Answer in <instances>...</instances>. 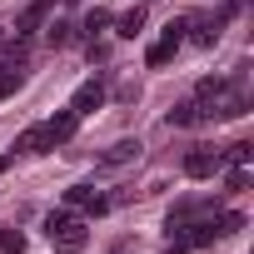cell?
I'll return each instance as SVG.
<instances>
[{
	"label": "cell",
	"mask_w": 254,
	"mask_h": 254,
	"mask_svg": "<svg viewBox=\"0 0 254 254\" xmlns=\"http://www.w3.org/2000/svg\"><path fill=\"white\" fill-rule=\"evenodd\" d=\"M224 190H229V194H239V190H249V165H234V170L224 175Z\"/></svg>",
	"instance_id": "17"
},
{
	"label": "cell",
	"mask_w": 254,
	"mask_h": 254,
	"mask_svg": "<svg viewBox=\"0 0 254 254\" xmlns=\"http://www.w3.org/2000/svg\"><path fill=\"white\" fill-rule=\"evenodd\" d=\"M15 150H20V155H45V150H50V135H45V125H30V130H20Z\"/></svg>",
	"instance_id": "7"
},
{
	"label": "cell",
	"mask_w": 254,
	"mask_h": 254,
	"mask_svg": "<svg viewBox=\"0 0 254 254\" xmlns=\"http://www.w3.org/2000/svg\"><path fill=\"white\" fill-rule=\"evenodd\" d=\"M175 50H180V40H165V35H160V40L150 45L145 65H150V70H160V65H170V60H175Z\"/></svg>",
	"instance_id": "8"
},
{
	"label": "cell",
	"mask_w": 254,
	"mask_h": 254,
	"mask_svg": "<svg viewBox=\"0 0 254 254\" xmlns=\"http://www.w3.org/2000/svg\"><path fill=\"white\" fill-rule=\"evenodd\" d=\"M5 165H10V155H0V175H5Z\"/></svg>",
	"instance_id": "20"
},
{
	"label": "cell",
	"mask_w": 254,
	"mask_h": 254,
	"mask_svg": "<svg viewBox=\"0 0 254 254\" xmlns=\"http://www.w3.org/2000/svg\"><path fill=\"white\" fill-rule=\"evenodd\" d=\"M15 90H20V65L0 60V95H15Z\"/></svg>",
	"instance_id": "13"
},
{
	"label": "cell",
	"mask_w": 254,
	"mask_h": 254,
	"mask_svg": "<svg viewBox=\"0 0 254 254\" xmlns=\"http://www.w3.org/2000/svg\"><path fill=\"white\" fill-rule=\"evenodd\" d=\"M219 165H224V160H219V150H204V145L185 155V175H190V180H209Z\"/></svg>",
	"instance_id": "3"
},
{
	"label": "cell",
	"mask_w": 254,
	"mask_h": 254,
	"mask_svg": "<svg viewBox=\"0 0 254 254\" xmlns=\"http://www.w3.org/2000/svg\"><path fill=\"white\" fill-rule=\"evenodd\" d=\"M65 204H70V209H85V214H105V209H110V199L95 194L90 185H70V190H65Z\"/></svg>",
	"instance_id": "4"
},
{
	"label": "cell",
	"mask_w": 254,
	"mask_h": 254,
	"mask_svg": "<svg viewBox=\"0 0 254 254\" xmlns=\"http://www.w3.org/2000/svg\"><path fill=\"white\" fill-rule=\"evenodd\" d=\"M75 125H80V115H75V110H60V115L45 125V135H50V150H55V145H65V140L75 135Z\"/></svg>",
	"instance_id": "6"
},
{
	"label": "cell",
	"mask_w": 254,
	"mask_h": 254,
	"mask_svg": "<svg viewBox=\"0 0 254 254\" xmlns=\"http://www.w3.org/2000/svg\"><path fill=\"white\" fill-rule=\"evenodd\" d=\"M0 254H25V234L20 229H0Z\"/></svg>",
	"instance_id": "15"
},
{
	"label": "cell",
	"mask_w": 254,
	"mask_h": 254,
	"mask_svg": "<svg viewBox=\"0 0 254 254\" xmlns=\"http://www.w3.org/2000/svg\"><path fill=\"white\" fill-rule=\"evenodd\" d=\"M40 20H45V5L35 0V5H25V10H20V20H15V35H30Z\"/></svg>",
	"instance_id": "10"
},
{
	"label": "cell",
	"mask_w": 254,
	"mask_h": 254,
	"mask_svg": "<svg viewBox=\"0 0 254 254\" xmlns=\"http://www.w3.org/2000/svg\"><path fill=\"white\" fill-rule=\"evenodd\" d=\"M194 95H199V105L214 115V100L224 95V80H214V75H209V80H199V90H194Z\"/></svg>",
	"instance_id": "11"
},
{
	"label": "cell",
	"mask_w": 254,
	"mask_h": 254,
	"mask_svg": "<svg viewBox=\"0 0 254 254\" xmlns=\"http://www.w3.org/2000/svg\"><path fill=\"white\" fill-rule=\"evenodd\" d=\"M45 234H50V244H55L60 254H80V249L90 244L85 224H80L70 209H50V214H45Z\"/></svg>",
	"instance_id": "1"
},
{
	"label": "cell",
	"mask_w": 254,
	"mask_h": 254,
	"mask_svg": "<svg viewBox=\"0 0 254 254\" xmlns=\"http://www.w3.org/2000/svg\"><path fill=\"white\" fill-rule=\"evenodd\" d=\"M219 160H229V165H249V160H254V145H249V140H239V145H229Z\"/></svg>",
	"instance_id": "16"
},
{
	"label": "cell",
	"mask_w": 254,
	"mask_h": 254,
	"mask_svg": "<svg viewBox=\"0 0 254 254\" xmlns=\"http://www.w3.org/2000/svg\"><path fill=\"white\" fill-rule=\"evenodd\" d=\"M214 224H219V234H234V229H244V214H239V209H229V214H219Z\"/></svg>",
	"instance_id": "19"
},
{
	"label": "cell",
	"mask_w": 254,
	"mask_h": 254,
	"mask_svg": "<svg viewBox=\"0 0 254 254\" xmlns=\"http://www.w3.org/2000/svg\"><path fill=\"white\" fill-rule=\"evenodd\" d=\"M100 105H105V80L95 75V80H85V85L75 90V100H70V110H75V115H95Z\"/></svg>",
	"instance_id": "2"
},
{
	"label": "cell",
	"mask_w": 254,
	"mask_h": 254,
	"mask_svg": "<svg viewBox=\"0 0 254 254\" xmlns=\"http://www.w3.org/2000/svg\"><path fill=\"white\" fill-rule=\"evenodd\" d=\"M140 30H145V10H130V15H120V35H125V40H135Z\"/></svg>",
	"instance_id": "14"
},
{
	"label": "cell",
	"mask_w": 254,
	"mask_h": 254,
	"mask_svg": "<svg viewBox=\"0 0 254 254\" xmlns=\"http://www.w3.org/2000/svg\"><path fill=\"white\" fill-rule=\"evenodd\" d=\"M45 40H50V45H55V50H65V45H70V40H75V25H65V20H55V25H50V30H45Z\"/></svg>",
	"instance_id": "12"
},
{
	"label": "cell",
	"mask_w": 254,
	"mask_h": 254,
	"mask_svg": "<svg viewBox=\"0 0 254 254\" xmlns=\"http://www.w3.org/2000/svg\"><path fill=\"white\" fill-rule=\"evenodd\" d=\"M135 155H140V140H120V145L105 150V165H125V160H135Z\"/></svg>",
	"instance_id": "9"
},
{
	"label": "cell",
	"mask_w": 254,
	"mask_h": 254,
	"mask_svg": "<svg viewBox=\"0 0 254 254\" xmlns=\"http://www.w3.org/2000/svg\"><path fill=\"white\" fill-rule=\"evenodd\" d=\"M110 20H115V15H110V10H90V15H85V35H90V40H95V30H105V25H110Z\"/></svg>",
	"instance_id": "18"
},
{
	"label": "cell",
	"mask_w": 254,
	"mask_h": 254,
	"mask_svg": "<svg viewBox=\"0 0 254 254\" xmlns=\"http://www.w3.org/2000/svg\"><path fill=\"white\" fill-rule=\"evenodd\" d=\"M204 120H214L199 100H185V105H175L170 110V130H190V125H204Z\"/></svg>",
	"instance_id": "5"
}]
</instances>
